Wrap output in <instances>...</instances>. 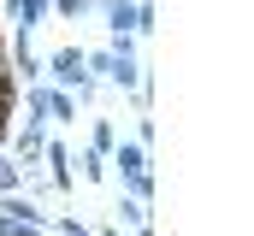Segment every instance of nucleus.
<instances>
[{
  "label": "nucleus",
  "mask_w": 254,
  "mask_h": 236,
  "mask_svg": "<svg viewBox=\"0 0 254 236\" xmlns=\"http://www.w3.org/2000/svg\"><path fill=\"white\" fill-rule=\"evenodd\" d=\"M48 118H60V124H71V118H77V101H71L65 89H48Z\"/></svg>",
  "instance_id": "nucleus-9"
},
{
  "label": "nucleus",
  "mask_w": 254,
  "mask_h": 236,
  "mask_svg": "<svg viewBox=\"0 0 254 236\" xmlns=\"http://www.w3.org/2000/svg\"><path fill=\"white\" fill-rule=\"evenodd\" d=\"M107 160L119 166V177H125V189H130V201H148V195H154V177H148V148H136V142H125V136H119V148H113Z\"/></svg>",
  "instance_id": "nucleus-1"
},
{
  "label": "nucleus",
  "mask_w": 254,
  "mask_h": 236,
  "mask_svg": "<svg viewBox=\"0 0 254 236\" xmlns=\"http://www.w3.org/2000/svg\"><path fill=\"white\" fill-rule=\"evenodd\" d=\"M12 136V160L24 166V177L42 166V154H48V136H42V124H24V130H6Z\"/></svg>",
  "instance_id": "nucleus-3"
},
{
  "label": "nucleus",
  "mask_w": 254,
  "mask_h": 236,
  "mask_svg": "<svg viewBox=\"0 0 254 236\" xmlns=\"http://www.w3.org/2000/svg\"><path fill=\"white\" fill-rule=\"evenodd\" d=\"M48 118V83H30V124Z\"/></svg>",
  "instance_id": "nucleus-13"
},
{
  "label": "nucleus",
  "mask_w": 254,
  "mask_h": 236,
  "mask_svg": "<svg viewBox=\"0 0 254 236\" xmlns=\"http://www.w3.org/2000/svg\"><path fill=\"white\" fill-rule=\"evenodd\" d=\"M89 148L107 160V154L119 148V124H113V118H95V130H89Z\"/></svg>",
  "instance_id": "nucleus-7"
},
{
  "label": "nucleus",
  "mask_w": 254,
  "mask_h": 236,
  "mask_svg": "<svg viewBox=\"0 0 254 236\" xmlns=\"http://www.w3.org/2000/svg\"><path fill=\"white\" fill-rule=\"evenodd\" d=\"M42 160L54 166V189H71V154H65V142H48Z\"/></svg>",
  "instance_id": "nucleus-6"
},
{
  "label": "nucleus",
  "mask_w": 254,
  "mask_h": 236,
  "mask_svg": "<svg viewBox=\"0 0 254 236\" xmlns=\"http://www.w3.org/2000/svg\"><path fill=\"white\" fill-rule=\"evenodd\" d=\"M12 12H18V30H24V36H30V30H36V24H42V18H48V12H54V0H18V6H12Z\"/></svg>",
  "instance_id": "nucleus-8"
},
{
  "label": "nucleus",
  "mask_w": 254,
  "mask_h": 236,
  "mask_svg": "<svg viewBox=\"0 0 254 236\" xmlns=\"http://www.w3.org/2000/svg\"><path fill=\"white\" fill-rule=\"evenodd\" d=\"M119 219H125L136 236H154V225H148V201H130V195H125V201H119Z\"/></svg>",
  "instance_id": "nucleus-5"
},
{
  "label": "nucleus",
  "mask_w": 254,
  "mask_h": 236,
  "mask_svg": "<svg viewBox=\"0 0 254 236\" xmlns=\"http://www.w3.org/2000/svg\"><path fill=\"white\" fill-rule=\"evenodd\" d=\"M89 6H95V0H54V12H60V18H83Z\"/></svg>",
  "instance_id": "nucleus-14"
},
{
  "label": "nucleus",
  "mask_w": 254,
  "mask_h": 236,
  "mask_svg": "<svg viewBox=\"0 0 254 236\" xmlns=\"http://www.w3.org/2000/svg\"><path fill=\"white\" fill-rule=\"evenodd\" d=\"M18 189H24V166L0 154V195H18Z\"/></svg>",
  "instance_id": "nucleus-10"
},
{
  "label": "nucleus",
  "mask_w": 254,
  "mask_h": 236,
  "mask_svg": "<svg viewBox=\"0 0 254 236\" xmlns=\"http://www.w3.org/2000/svg\"><path fill=\"white\" fill-rule=\"evenodd\" d=\"M107 30L113 36H142V6L136 0H107Z\"/></svg>",
  "instance_id": "nucleus-4"
},
{
  "label": "nucleus",
  "mask_w": 254,
  "mask_h": 236,
  "mask_svg": "<svg viewBox=\"0 0 254 236\" xmlns=\"http://www.w3.org/2000/svg\"><path fill=\"white\" fill-rule=\"evenodd\" d=\"M77 166H83V177H89V183H101V177H107V160H101L95 148H83V154H77Z\"/></svg>",
  "instance_id": "nucleus-12"
},
{
  "label": "nucleus",
  "mask_w": 254,
  "mask_h": 236,
  "mask_svg": "<svg viewBox=\"0 0 254 236\" xmlns=\"http://www.w3.org/2000/svg\"><path fill=\"white\" fill-rule=\"evenodd\" d=\"M48 219H0V236H42Z\"/></svg>",
  "instance_id": "nucleus-11"
},
{
  "label": "nucleus",
  "mask_w": 254,
  "mask_h": 236,
  "mask_svg": "<svg viewBox=\"0 0 254 236\" xmlns=\"http://www.w3.org/2000/svg\"><path fill=\"white\" fill-rule=\"evenodd\" d=\"M48 77H54L60 89H83V83H89V54H83V48H60V54L48 59Z\"/></svg>",
  "instance_id": "nucleus-2"
}]
</instances>
